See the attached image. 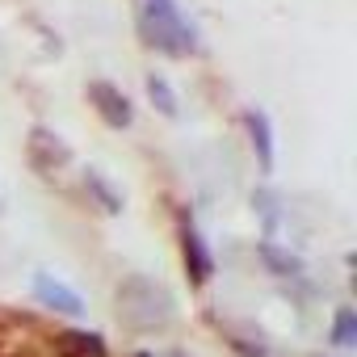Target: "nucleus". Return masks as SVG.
Masks as SVG:
<instances>
[{
	"mask_svg": "<svg viewBox=\"0 0 357 357\" xmlns=\"http://www.w3.org/2000/svg\"><path fill=\"white\" fill-rule=\"evenodd\" d=\"M114 307H118V319L139 332V336H155L164 328L176 324V298L164 282L147 278V273H126L118 282V294H114Z\"/></svg>",
	"mask_w": 357,
	"mask_h": 357,
	"instance_id": "nucleus-1",
	"label": "nucleus"
},
{
	"mask_svg": "<svg viewBox=\"0 0 357 357\" xmlns=\"http://www.w3.org/2000/svg\"><path fill=\"white\" fill-rule=\"evenodd\" d=\"M135 30H139L143 47H151L168 59H185L198 51V30L176 0H139Z\"/></svg>",
	"mask_w": 357,
	"mask_h": 357,
	"instance_id": "nucleus-2",
	"label": "nucleus"
},
{
	"mask_svg": "<svg viewBox=\"0 0 357 357\" xmlns=\"http://www.w3.org/2000/svg\"><path fill=\"white\" fill-rule=\"evenodd\" d=\"M26 164L43 176V181H55L59 172L72 168V143L63 135H55L51 126H30V135H26Z\"/></svg>",
	"mask_w": 357,
	"mask_h": 357,
	"instance_id": "nucleus-3",
	"label": "nucleus"
},
{
	"mask_svg": "<svg viewBox=\"0 0 357 357\" xmlns=\"http://www.w3.org/2000/svg\"><path fill=\"white\" fill-rule=\"evenodd\" d=\"M176 244H181V265H185L190 286L202 290L215 278V257H211V244L202 240V231H198L190 211H176Z\"/></svg>",
	"mask_w": 357,
	"mask_h": 357,
	"instance_id": "nucleus-4",
	"label": "nucleus"
},
{
	"mask_svg": "<svg viewBox=\"0 0 357 357\" xmlns=\"http://www.w3.org/2000/svg\"><path fill=\"white\" fill-rule=\"evenodd\" d=\"M84 97H89V105L97 109V118H101L109 130L135 126V105H130V97H126L114 80H89V84H84Z\"/></svg>",
	"mask_w": 357,
	"mask_h": 357,
	"instance_id": "nucleus-5",
	"label": "nucleus"
},
{
	"mask_svg": "<svg viewBox=\"0 0 357 357\" xmlns=\"http://www.w3.org/2000/svg\"><path fill=\"white\" fill-rule=\"evenodd\" d=\"M30 290H34V298H38L47 311H55V315H63V319H80V315H84V298H80L63 278H55V273H47V269L34 273Z\"/></svg>",
	"mask_w": 357,
	"mask_h": 357,
	"instance_id": "nucleus-6",
	"label": "nucleus"
},
{
	"mask_svg": "<svg viewBox=\"0 0 357 357\" xmlns=\"http://www.w3.org/2000/svg\"><path fill=\"white\" fill-rule=\"evenodd\" d=\"M51 353L55 357H109L105 336L89 332V328H59L51 336Z\"/></svg>",
	"mask_w": 357,
	"mask_h": 357,
	"instance_id": "nucleus-7",
	"label": "nucleus"
},
{
	"mask_svg": "<svg viewBox=\"0 0 357 357\" xmlns=\"http://www.w3.org/2000/svg\"><path fill=\"white\" fill-rule=\"evenodd\" d=\"M244 130H248V143H252L257 164L269 172L273 168V126H269V114L265 109H244Z\"/></svg>",
	"mask_w": 357,
	"mask_h": 357,
	"instance_id": "nucleus-8",
	"label": "nucleus"
},
{
	"mask_svg": "<svg viewBox=\"0 0 357 357\" xmlns=\"http://www.w3.org/2000/svg\"><path fill=\"white\" fill-rule=\"evenodd\" d=\"M219 336L240 353V357H269V340L252 324H219Z\"/></svg>",
	"mask_w": 357,
	"mask_h": 357,
	"instance_id": "nucleus-9",
	"label": "nucleus"
},
{
	"mask_svg": "<svg viewBox=\"0 0 357 357\" xmlns=\"http://www.w3.org/2000/svg\"><path fill=\"white\" fill-rule=\"evenodd\" d=\"M80 185L89 190V198L105 211V215H122V190L109 181L105 172H97V168H84V176H80Z\"/></svg>",
	"mask_w": 357,
	"mask_h": 357,
	"instance_id": "nucleus-10",
	"label": "nucleus"
},
{
	"mask_svg": "<svg viewBox=\"0 0 357 357\" xmlns=\"http://www.w3.org/2000/svg\"><path fill=\"white\" fill-rule=\"evenodd\" d=\"M257 257H261V265H265L269 273H278V278H294V273H303V261H298L290 248L273 244V240H261V244H257Z\"/></svg>",
	"mask_w": 357,
	"mask_h": 357,
	"instance_id": "nucleus-11",
	"label": "nucleus"
},
{
	"mask_svg": "<svg viewBox=\"0 0 357 357\" xmlns=\"http://www.w3.org/2000/svg\"><path fill=\"white\" fill-rule=\"evenodd\" d=\"M147 101H151V105H155V114H164V118H176V114H181L172 84H168L160 72H147Z\"/></svg>",
	"mask_w": 357,
	"mask_h": 357,
	"instance_id": "nucleus-12",
	"label": "nucleus"
},
{
	"mask_svg": "<svg viewBox=\"0 0 357 357\" xmlns=\"http://www.w3.org/2000/svg\"><path fill=\"white\" fill-rule=\"evenodd\" d=\"M332 344L336 349H353L357 344V311L353 307H336L332 311Z\"/></svg>",
	"mask_w": 357,
	"mask_h": 357,
	"instance_id": "nucleus-13",
	"label": "nucleus"
},
{
	"mask_svg": "<svg viewBox=\"0 0 357 357\" xmlns=\"http://www.w3.org/2000/svg\"><path fill=\"white\" fill-rule=\"evenodd\" d=\"M164 357H185V353H181V349H172V353H164Z\"/></svg>",
	"mask_w": 357,
	"mask_h": 357,
	"instance_id": "nucleus-14",
	"label": "nucleus"
},
{
	"mask_svg": "<svg viewBox=\"0 0 357 357\" xmlns=\"http://www.w3.org/2000/svg\"><path fill=\"white\" fill-rule=\"evenodd\" d=\"M135 357H155V353H147V349H139V353H135Z\"/></svg>",
	"mask_w": 357,
	"mask_h": 357,
	"instance_id": "nucleus-15",
	"label": "nucleus"
}]
</instances>
